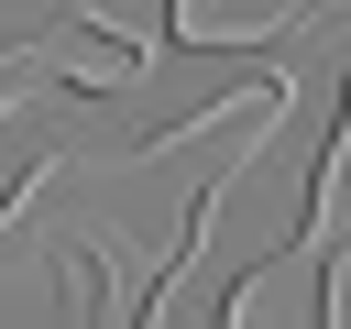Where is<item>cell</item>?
<instances>
[{
	"mask_svg": "<svg viewBox=\"0 0 351 329\" xmlns=\"http://www.w3.org/2000/svg\"><path fill=\"white\" fill-rule=\"evenodd\" d=\"M296 11H318V0H165V22H176V44H208V55H241V44H263V33H285Z\"/></svg>",
	"mask_w": 351,
	"mask_h": 329,
	"instance_id": "cell-1",
	"label": "cell"
}]
</instances>
